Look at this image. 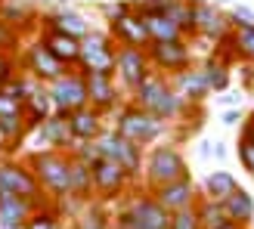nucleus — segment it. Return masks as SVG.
I'll return each instance as SVG.
<instances>
[{
  "mask_svg": "<svg viewBox=\"0 0 254 229\" xmlns=\"http://www.w3.org/2000/svg\"><path fill=\"white\" fill-rule=\"evenodd\" d=\"M127 211H130V217L136 223V229H171V220H174V214H168L155 198H152L146 189L143 192H136L127 198Z\"/></svg>",
  "mask_w": 254,
  "mask_h": 229,
  "instance_id": "obj_12",
  "label": "nucleus"
},
{
  "mask_svg": "<svg viewBox=\"0 0 254 229\" xmlns=\"http://www.w3.org/2000/svg\"><path fill=\"white\" fill-rule=\"evenodd\" d=\"M214 155H217V158H223V155H226V149H223L220 143H214Z\"/></svg>",
  "mask_w": 254,
  "mask_h": 229,
  "instance_id": "obj_45",
  "label": "nucleus"
},
{
  "mask_svg": "<svg viewBox=\"0 0 254 229\" xmlns=\"http://www.w3.org/2000/svg\"><path fill=\"white\" fill-rule=\"evenodd\" d=\"M9 146H12V143H9V139H6V136H3V130H0V152H6V149H9Z\"/></svg>",
  "mask_w": 254,
  "mask_h": 229,
  "instance_id": "obj_44",
  "label": "nucleus"
},
{
  "mask_svg": "<svg viewBox=\"0 0 254 229\" xmlns=\"http://www.w3.org/2000/svg\"><path fill=\"white\" fill-rule=\"evenodd\" d=\"M130 3H133V12L139 19H155V16H164V12H168L171 0H130Z\"/></svg>",
  "mask_w": 254,
  "mask_h": 229,
  "instance_id": "obj_33",
  "label": "nucleus"
},
{
  "mask_svg": "<svg viewBox=\"0 0 254 229\" xmlns=\"http://www.w3.org/2000/svg\"><path fill=\"white\" fill-rule=\"evenodd\" d=\"M171 229H201L198 211H195V208H189V211H180V214H174V220H171Z\"/></svg>",
  "mask_w": 254,
  "mask_h": 229,
  "instance_id": "obj_39",
  "label": "nucleus"
},
{
  "mask_svg": "<svg viewBox=\"0 0 254 229\" xmlns=\"http://www.w3.org/2000/svg\"><path fill=\"white\" fill-rule=\"evenodd\" d=\"M19 41H22V37H19V34H12V31L6 28V25L0 22V50H6V53H9L12 47L19 50Z\"/></svg>",
  "mask_w": 254,
  "mask_h": 229,
  "instance_id": "obj_40",
  "label": "nucleus"
},
{
  "mask_svg": "<svg viewBox=\"0 0 254 229\" xmlns=\"http://www.w3.org/2000/svg\"><path fill=\"white\" fill-rule=\"evenodd\" d=\"M115 65H118V44L112 41V34L109 31H90L81 41L78 71L81 74H106V78H115Z\"/></svg>",
  "mask_w": 254,
  "mask_h": 229,
  "instance_id": "obj_5",
  "label": "nucleus"
},
{
  "mask_svg": "<svg viewBox=\"0 0 254 229\" xmlns=\"http://www.w3.org/2000/svg\"><path fill=\"white\" fill-rule=\"evenodd\" d=\"M87 81V96H90V109H96L99 114H109L112 109H121V90L115 78H106V74H84Z\"/></svg>",
  "mask_w": 254,
  "mask_h": 229,
  "instance_id": "obj_19",
  "label": "nucleus"
},
{
  "mask_svg": "<svg viewBox=\"0 0 254 229\" xmlns=\"http://www.w3.org/2000/svg\"><path fill=\"white\" fill-rule=\"evenodd\" d=\"M25 229H62V214H59V208H53V205L37 208L31 214V220L25 223Z\"/></svg>",
  "mask_w": 254,
  "mask_h": 229,
  "instance_id": "obj_32",
  "label": "nucleus"
},
{
  "mask_svg": "<svg viewBox=\"0 0 254 229\" xmlns=\"http://www.w3.org/2000/svg\"><path fill=\"white\" fill-rule=\"evenodd\" d=\"M239 133H242V136H248V139H254V112H248V114H245L242 127H239Z\"/></svg>",
  "mask_w": 254,
  "mask_h": 229,
  "instance_id": "obj_41",
  "label": "nucleus"
},
{
  "mask_svg": "<svg viewBox=\"0 0 254 229\" xmlns=\"http://www.w3.org/2000/svg\"><path fill=\"white\" fill-rule=\"evenodd\" d=\"M189 176H192L189 164L174 143H158L146 152V161H143V189L146 192H155V189L177 183V180H189Z\"/></svg>",
  "mask_w": 254,
  "mask_h": 229,
  "instance_id": "obj_2",
  "label": "nucleus"
},
{
  "mask_svg": "<svg viewBox=\"0 0 254 229\" xmlns=\"http://www.w3.org/2000/svg\"><path fill=\"white\" fill-rule=\"evenodd\" d=\"M233 34V22H230V12H223L220 6L205 3V6H195V37H205L211 44H220Z\"/></svg>",
  "mask_w": 254,
  "mask_h": 229,
  "instance_id": "obj_14",
  "label": "nucleus"
},
{
  "mask_svg": "<svg viewBox=\"0 0 254 229\" xmlns=\"http://www.w3.org/2000/svg\"><path fill=\"white\" fill-rule=\"evenodd\" d=\"M25 164L37 176L41 189L50 201H68L71 198V152L59 149H34L25 155Z\"/></svg>",
  "mask_w": 254,
  "mask_h": 229,
  "instance_id": "obj_1",
  "label": "nucleus"
},
{
  "mask_svg": "<svg viewBox=\"0 0 254 229\" xmlns=\"http://www.w3.org/2000/svg\"><path fill=\"white\" fill-rule=\"evenodd\" d=\"M152 74V62L149 53L139 47H118V65H115V78L127 93H133L139 84Z\"/></svg>",
  "mask_w": 254,
  "mask_h": 229,
  "instance_id": "obj_11",
  "label": "nucleus"
},
{
  "mask_svg": "<svg viewBox=\"0 0 254 229\" xmlns=\"http://www.w3.org/2000/svg\"><path fill=\"white\" fill-rule=\"evenodd\" d=\"M0 198H25L41 208L53 205L37 183V176L31 173V168L25 164V158H0Z\"/></svg>",
  "mask_w": 254,
  "mask_h": 229,
  "instance_id": "obj_4",
  "label": "nucleus"
},
{
  "mask_svg": "<svg viewBox=\"0 0 254 229\" xmlns=\"http://www.w3.org/2000/svg\"><path fill=\"white\" fill-rule=\"evenodd\" d=\"M115 130L124 136V139H130L133 146H152V143H158L161 136H168L171 130V124H164L161 118H155L152 112L146 109H139L133 103H127L115 112Z\"/></svg>",
  "mask_w": 254,
  "mask_h": 229,
  "instance_id": "obj_3",
  "label": "nucleus"
},
{
  "mask_svg": "<svg viewBox=\"0 0 254 229\" xmlns=\"http://www.w3.org/2000/svg\"><path fill=\"white\" fill-rule=\"evenodd\" d=\"M37 143H41V149H59V152H71L74 146V136H71V127H68V118L65 114H50V118L37 127Z\"/></svg>",
  "mask_w": 254,
  "mask_h": 229,
  "instance_id": "obj_18",
  "label": "nucleus"
},
{
  "mask_svg": "<svg viewBox=\"0 0 254 229\" xmlns=\"http://www.w3.org/2000/svg\"><path fill=\"white\" fill-rule=\"evenodd\" d=\"M171 87L177 93H180L189 106H201L205 99L211 96V87H208V81H205V71H201V65H192V68H186V71H177V74H171Z\"/></svg>",
  "mask_w": 254,
  "mask_h": 229,
  "instance_id": "obj_17",
  "label": "nucleus"
},
{
  "mask_svg": "<svg viewBox=\"0 0 254 229\" xmlns=\"http://www.w3.org/2000/svg\"><path fill=\"white\" fill-rule=\"evenodd\" d=\"M239 121H245L239 109H226V112H223V124H230V127H233V124H239Z\"/></svg>",
  "mask_w": 254,
  "mask_h": 229,
  "instance_id": "obj_42",
  "label": "nucleus"
},
{
  "mask_svg": "<svg viewBox=\"0 0 254 229\" xmlns=\"http://www.w3.org/2000/svg\"><path fill=\"white\" fill-rule=\"evenodd\" d=\"M16 78H19V59L9 56L6 50H0V90H6Z\"/></svg>",
  "mask_w": 254,
  "mask_h": 229,
  "instance_id": "obj_34",
  "label": "nucleus"
},
{
  "mask_svg": "<svg viewBox=\"0 0 254 229\" xmlns=\"http://www.w3.org/2000/svg\"><path fill=\"white\" fill-rule=\"evenodd\" d=\"M87 3H99V0H87Z\"/></svg>",
  "mask_w": 254,
  "mask_h": 229,
  "instance_id": "obj_48",
  "label": "nucleus"
},
{
  "mask_svg": "<svg viewBox=\"0 0 254 229\" xmlns=\"http://www.w3.org/2000/svg\"><path fill=\"white\" fill-rule=\"evenodd\" d=\"M220 229H248V226H242V223H226V226H220Z\"/></svg>",
  "mask_w": 254,
  "mask_h": 229,
  "instance_id": "obj_46",
  "label": "nucleus"
},
{
  "mask_svg": "<svg viewBox=\"0 0 254 229\" xmlns=\"http://www.w3.org/2000/svg\"><path fill=\"white\" fill-rule=\"evenodd\" d=\"M198 220H201V229H220L230 223V217H226V208L217 205V201H208V198H198Z\"/></svg>",
  "mask_w": 254,
  "mask_h": 229,
  "instance_id": "obj_31",
  "label": "nucleus"
},
{
  "mask_svg": "<svg viewBox=\"0 0 254 229\" xmlns=\"http://www.w3.org/2000/svg\"><path fill=\"white\" fill-rule=\"evenodd\" d=\"M109 34H112V41H115L118 47H139V50H146L152 44L149 28H146V19H139L136 12L124 16L121 22H112L109 25Z\"/></svg>",
  "mask_w": 254,
  "mask_h": 229,
  "instance_id": "obj_20",
  "label": "nucleus"
},
{
  "mask_svg": "<svg viewBox=\"0 0 254 229\" xmlns=\"http://www.w3.org/2000/svg\"><path fill=\"white\" fill-rule=\"evenodd\" d=\"M99 12L106 16V22L112 25V22H121L124 16H130L133 12V3L130 0H115V3H99Z\"/></svg>",
  "mask_w": 254,
  "mask_h": 229,
  "instance_id": "obj_35",
  "label": "nucleus"
},
{
  "mask_svg": "<svg viewBox=\"0 0 254 229\" xmlns=\"http://www.w3.org/2000/svg\"><path fill=\"white\" fill-rule=\"evenodd\" d=\"M41 44L50 50V56L56 62H62L65 68H78L81 62V41H74L68 34H59V31H50V28H41Z\"/></svg>",
  "mask_w": 254,
  "mask_h": 229,
  "instance_id": "obj_21",
  "label": "nucleus"
},
{
  "mask_svg": "<svg viewBox=\"0 0 254 229\" xmlns=\"http://www.w3.org/2000/svg\"><path fill=\"white\" fill-rule=\"evenodd\" d=\"M226 217L230 223H242V226H251L254 223V195H248L245 189H239V192L226 201Z\"/></svg>",
  "mask_w": 254,
  "mask_h": 229,
  "instance_id": "obj_29",
  "label": "nucleus"
},
{
  "mask_svg": "<svg viewBox=\"0 0 254 229\" xmlns=\"http://www.w3.org/2000/svg\"><path fill=\"white\" fill-rule=\"evenodd\" d=\"M168 84H171V81H168V74L152 71L149 78H146V81H143V84H139L136 90L130 93V103H133V106H139V109H146V112H152V106L158 103V96L168 90Z\"/></svg>",
  "mask_w": 254,
  "mask_h": 229,
  "instance_id": "obj_25",
  "label": "nucleus"
},
{
  "mask_svg": "<svg viewBox=\"0 0 254 229\" xmlns=\"http://www.w3.org/2000/svg\"><path fill=\"white\" fill-rule=\"evenodd\" d=\"M93 146H96V152H99L103 158L118 161L121 168L133 176V180H136V176H143V161H146V152L139 149V146H133L130 139H124V136L115 130V127H112V130H106V133L99 136Z\"/></svg>",
  "mask_w": 254,
  "mask_h": 229,
  "instance_id": "obj_7",
  "label": "nucleus"
},
{
  "mask_svg": "<svg viewBox=\"0 0 254 229\" xmlns=\"http://www.w3.org/2000/svg\"><path fill=\"white\" fill-rule=\"evenodd\" d=\"M0 118H25V106L16 103L6 90H0Z\"/></svg>",
  "mask_w": 254,
  "mask_h": 229,
  "instance_id": "obj_38",
  "label": "nucleus"
},
{
  "mask_svg": "<svg viewBox=\"0 0 254 229\" xmlns=\"http://www.w3.org/2000/svg\"><path fill=\"white\" fill-rule=\"evenodd\" d=\"M230 22H233V31H254V9L233 6L230 9Z\"/></svg>",
  "mask_w": 254,
  "mask_h": 229,
  "instance_id": "obj_37",
  "label": "nucleus"
},
{
  "mask_svg": "<svg viewBox=\"0 0 254 229\" xmlns=\"http://www.w3.org/2000/svg\"><path fill=\"white\" fill-rule=\"evenodd\" d=\"M149 62H152V71L158 74H177V71H186L192 68V47L189 41H171V44H149L146 47Z\"/></svg>",
  "mask_w": 254,
  "mask_h": 229,
  "instance_id": "obj_10",
  "label": "nucleus"
},
{
  "mask_svg": "<svg viewBox=\"0 0 254 229\" xmlns=\"http://www.w3.org/2000/svg\"><path fill=\"white\" fill-rule=\"evenodd\" d=\"M0 3H6V0H0Z\"/></svg>",
  "mask_w": 254,
  "mask_h": 229,
  "instance_id": "obj_50",
  "label": "nucleus"
},
{
  "mask_svg": "<svg viewBox=\"0 0 254 229\" xmlns=\"http://www.w3.org/2000/svg\"><path fill=\"white\" fill-rule=\"evenodd\" d=\"M189 3H192V6H205L208 0H189Z\"/></svg>",
  "mask_w": 254,
  "mask_h": 229,
  "instance_id": "obj_47",
  "label": "nucleus"
},
{
  "mask_svg": "<svg viewBox=\"0 0 254 229\" xmlns=\"http://www.w3.org/2000/svg\"><path fill=\"white\" fill-rule=\"evenodd\" d=\"M19 65H22V71L28 74L31 81H37V84H53V81H59L65 71H71V68H65L62 62H56L53 56H50V50L41 44V37H34V41L25 47V53H22V59H19Z\"/></svg>",
  "mask_w": 254,
  "mask_h": 229,
  "instance_id": "obj_9",
  "label": "nucleus"
},
{
  "mask_svg": "<svg viewBox=\"0 0 254 229\" xmlns=\"http://www.w3.org/2000/svg\"><path fill=\"white\" fill-rule=\"evenodd\" d=\"M90 176H93V192L103 198V201L121 198L127 189H130V183H133V176L127 173L118 161L103 158V155L90 161Z\"/></svg>",
  "mask_w": 254,
  "mask_h": 229,
  "instance_id": "obj_8",
  "label": "nucleus"
},
{
  "mask_svg": "<svg viewBox=\"0 0 254 229\" xmlns=\"http://www.w3.org/2000/svg\"><path fill=\"white\" fill-rule=\"evenodd\" d=\"M149 195L155 198L168 214L189 211V208H195V205H198V198H201V192H198V186H195L192 176H189V180L168 183V186H161V189H155V192H149Z\"/></svg>",
  "mask_w": 254,
  "mask_h": 229,
  "instance_id": "obj_13",
  "label": "nucleus"
},
{
  "mask_svg": "<svg viewBox=\"0 0 254 229\" xmlns=\"http://www.w3.org/2000/svg\"><path fill=\"white\" fill-rule=\"evenodd\" d=\"M236 155H239V164H242V171H248V173L254 176V139H248V136L239 133Z\"/></svg>",
  "mask_w": 254,
  "mask_h": 229,
  "instance_id": "obj_36",
  "label": "nucleus"
},
{
  "mask_svg": "<svg viewBox=\"0 0 254 229\" xmlns=\"http://www.w3.org/2000/svg\"><path fill=\"white\" fill-rule=\"evenodd\" d=\"M47 90H50V99H53V112L56 114H65V118L90 106V96H87V81H84V74L78 68L65 71L59 81L50 84Z\"/></svg>",
  "mask_w": 254,
  "mask_h": 229,
  "instance_id": "obj_6",
  "label": "nucleus"
},
{
  "mask_svg": "<svg viewBox=\"0 0 254 229\" xmlns=\"http://www.w3.org/2000/svg\"><path fill=\"white\" fill-rule=\"evenodd\" d=\"M41 28H50V31H59V34H68L74 41H84L87 34H90V22H87L84 12L78 9H47L44 19H41Z\"/></svg>",
  "mask_w": 254,
  "mask_h": 229,
  "instance_id": "obj_15",
  "label": "nucleus"
},
{
  "mask_svg": "<svg viewBox=\"0 0 254 229\" xmlns=\"http://www.w3.org/2000/svg\"><path fill=\"white\" fill-rule=\"evenodd\" d=\"M164 16L180 25V31H183L186 37H195V6L189 3V0H171Z\"/></svg>",
  "mask_w": 254,
  "mask_h": 229,
  "instance_id": "obj_30",
  "label": "nucleus"
},
{
  "mask_svg": "<svg viewBox=\"0 0 254 229\" xmlns=\"http://www.w3.org/2000/svg\"><path fill=\"white\" fill-rule=\"evenodd\" d=\"M93 176H90V164L71 155V198L78 205H90L93 201Z\"/></svg>",
  "mask_w": 254,
  "mask_h": 229,
  "instance_id": "obj_26",
  "label": "nucleus"
},
{
  "mask_svg": "<svg viewBox=\"0 0 254 229\" xmlns=\"http://www.w3.org/2000/svg\"><path fill=\"white\" fill-rule=\"evenodd\" d=\"M44 19V12H37V6L31 0H6V3H0V22L6 25L12 34H25L37 28V22Z\"/></svg>",
  "mask_w": 254,
  "mask_h": 229,
  "instance_id": "obj_16",
  "label": "nucleus"
},
{
  "mask_svg": "<svg viewBox=\"0 0 254 229\" xmlns=\"http://www.w3.org/2000/svg\"><path fill=\"white\" fill-rule=\"evenodd\" d=\"M220 103L223 106H242V93H226V96H220Z\"/></svg>",
  "mask_w": 254,
  "mask_h": 229,
  "instance_id": "obj_43",
  "label": "nucleus"
},
{
  "mask_svg": "<svg viewBox=\"0 0 254 229\" xmlns=\"http://www.w3.org/2000/svg\"><path fill=\"white\" fill-rule=\"evenodd\" d=\"M201 71H205V81L211 87V93H223L226 87H230V62H223L220 56H208L205 62H201Z\"/></svg>",
  "mask_w": 254,
  "mask_h": 229,
  "instance_id": "obj_27",
  "label": "nucleus"
},
{
  "mask_svg": "<svg viewBox=\"0 0 254 229\" xmlns=\"http://www.w3.org/2000/svg\"><path fill=\"white\" fill-rule=\"evenodd\" d=\"M146 28L152 44H171V41H189V37L180 31V25L168 16H155V19H146Z\"/></svg>",
  "mask_w": 254,
  "mask_h": 229,
  "instance_id": "obj_28",
  "label": "nucleus"
},
{
  "mask_svg": "<svg viewBox=\"0 0 254 229\" xmlns=\"http://www.w3.org/2000/svg\"><path fill=\"white\" fill-rule=\"evenodd\" d=\"M248 90H254V81H251V87H248Z\"/></svg>",
  "mask_w": 254,
  "mask_h": 229,
  "instance_id": "obj_49",
  "label": "nucleus"
},
{
  "mask_svg": "<svg viewBox=\"0 0 254 229\" xmlns=\"http://www.w3.org/2000/svg\"><path fill=\"white\" fill-rule=\"evenodd\" d=\"M239 189H242V186H239V180L230 171H211L205 176V183H201V198L217 201V205H226Z\"/></svg>",
  "mask_w": 254,
  "mask_h": 229,
  "instance_id": "obj_23",
  "label": "nucleus"
},
{
  "mask_svg": "<svg viewBox=\"0 0 254 229\" xmlns=\"http://www.w3.org/2000/svg\"><path fill=\"white\" fill-rule=\"evenodd\" d=\"M68 127H71V136L74 143H96L99 136L106 133V114H99L96 109H81L68 114Z\"/></svg>",
  "mask_w": 254,
  "mask_h": 229,
  "instance_id": "obj_22",
  "label": "nucleus"
},
{
  "mask_svg": "<svg viewBox=\"0 0 254 229\" xmlns=\"http://www.w3.org/2000/svg\"><path fill=\"white\" fill-rule=\"evenodd\" d=\"M37 208L41 205L25 198H0V229H25Z\"/></svg>",
  "mask_w": 254,
  "mask_h": 229,
  "instance_id": "obj_24",
  "label": "nucleus"
}]
</instances>
